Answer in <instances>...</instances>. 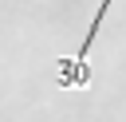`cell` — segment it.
Segmentation results:
<instances>
[{
  "instance_id": "1",
  "label": "cell",
  "mask_w": 126,
  "mask_h": 122,
  "mask_svg": "<svg viewBox=\"0 0 126 122\" xmlns=\"http://www.w3.org/2000/svg\"><path fill=\"white\" fill-rule=\"evenodd\" d=\"M106 12H110V0H98V12H94V20H91V28H87L79 51L67 55V59H59V75H55V87H59V91H71V87H83V83H87V51H91V43H94V35H98Z\"/></svg>"
}]
</instances>
